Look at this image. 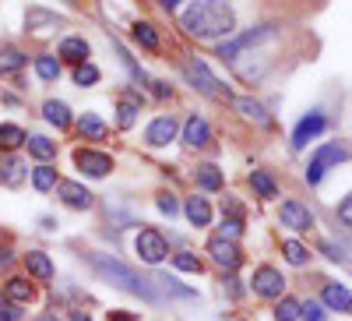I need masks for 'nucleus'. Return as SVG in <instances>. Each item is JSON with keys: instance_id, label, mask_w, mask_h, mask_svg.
Segmentation results:
<instances>
[{"instance_id": "obj_1", "label": "nucleus", "mask_w": 352, "mask_h": 321, "mask_svg": "<svg viewBox=\"0 0 352 321\" xmlns=\"http://www.w3.org/2000/svg\"><path fill=\"white\" fill-rule=\"evenodd\" d=\"M184 28L194 39H222L236 32V14L226 0H194L184 11Z\"/></svg>"}, {"instance_id": "obj_2", "label": "nucleus", "mask_w": 352, "mask_h": 321, "mask_svg": "<svg viewBox=\"0 0 352 321\" xmlns=\"http://www.w3.org/2000/svg\"><path fill=\"white\" fill-rule=\"evenodd\" d=\"M88 261H92V269H96L102 279H109L113 286L127 289V293H134V297L155 300V289H152L148 282H144L134 269H127L124 261H116V258H109V254H88Z\"/></svg>"}, {"instance_id": "obj_3", "label": "nucleus", "mask_w": 352, "mask_h": 321, "mask_svg": "<svg viewBox=\"0 0 352 321\" xmlns=\"http://www.w3.org/2000/svg\"><path fill=\"white\" fill-rule=\"evenodd\" d=\"M272 36H275V25L250 28V32H243V36H232V39H226V43L219 46V56H222V61H236V56H240L247 46H257V43L272 39Z\"/></svg>"}, {"instance_id": "obj_4", "label": "nucleus", "mask_w": 352, "mask_h": 321, "mask_svg": "<svg viewBox=\"0 0 352 321\" xmlns=\"http://www.w3.org/2000/svg\"><path fill=\"white\" fill-rule=\"evenodd\" d=\"M349 159V149H342V145H324V149H317L310 166H307V184H320V177L328 173V166H338Z\"/></svg>"}, {"instance_id": "obj_5", "label": "nucleus", "mask_w": 352, "mask_h": 321, "mask_svg": "<svg viewBox=\"0 0 352 321\" xmlns=\"http://www.w3.org/2000/svg\"><path fill=\"white\" fill-rule=\"evenodd\" d=\"M134 251L141 254L144 265H159V261L169 254L166 237H162L159 229H141V233H138V240H134Z\"/></svg>"}, {"instance_id": "obj_6", "label": "nucleus", "mask_w": 352, "mask_h": 321, "mask_svg": "<svg viewBox=\"0 0 352 321\" xmlns=\"http://www.w3.org/2000/svg\"><path fill=\"white\" fill-rule=\"evenodd\" d=\"M208 254H212V261L219 269H226V272H232L243 261V251H240V244L236 240H226V237H212L208 240Z\"/></svg>"}, {"instance_id": "obj_7", "label": "nucleus", "mask_w": 352, "mask_h": 321, "mask_svg": "<svg viewBox=\"0 0 352 321\" xmlns=\"http://www.w3.org/2000/svg\"><path fill=\"white\" fill-rule=\"evenodd\" d=\"M250 286H254V293H257V297H268V300H275V297H282L285 279H282V272H278V269H272V265H261V269L254 272Z\"/></svg>"}, {"instance_id": "obj_8", "label": "nucleus", "mask_w": 352, "mask_h": 321, "mask_svg": "<svg viewBox=\"0 0 352 321\" xmlns=\"http://www.w3.org/2000/svg\"><path fill=\"white\" fill-rule=\"evenodd\" d=\"M187 78L194 81V89H201L204 96H229V89H222V81L204 68L201 61H190L187 64Z\"/></svg>"}, {"instance_id": "obj_9", "label": "nucleus", "mask_w": 352, "mask_h": 321, "mask_svg": "<svg viewBox=\"0 0 352 321\" xmlns=\"http://www.w3.org/2000/svg\"><path fill=\"white\" fill-rule=\"evenodd\" d=\"M74 163H78V169L88 173V177H106V173L113 169V159L106 152H96V149H78Z\"/></svg>"}, {"instance_id": "obj_10", "label": "nucleus", "mask_w": 352, "mask_h": 321, "mask_svg": "<svg viewBox=\"0 0 352 321\" xmlns=\"http://www.w3.org/2000/svg\"><path fill=\"white\" fill-rule=\"evenodd\" d=\"M328 127V121H324V113H307L303 121L296 124V131H292V149H307L310 145V138H317L320 131Z\"/></svg>"}, {"instance_id": "obj_11", "label": "nucleus", "mask_w": 352, "mask_h": 321, "mask_svg": "<svg viewBox=\"0 0 352 321\" xmlns=\"http://www.w3.org/2000/svg\"><path fill=\"white\" fill-rule=\"evenodd\" d=\"M282 226H289V229H296V233H307V229H314V216H310V209L307 205H300V201H282Z\"/></svg>"}, {"instance_id": "obj_12", "label": "nucleus", "mask_w": 352, "mask_h": 321, "mask_svg": "<svg viewBox=\"0 0 352 321\" xmlns=\"http://www.w3.org/2000/svg\"><path fill=\"white\" fill-rule=\"evenodd\" d=\"M56 194L64 198V205L67 209H78V212H85V209H92V191L88 187H81V184H74V180H60L56 184Z\"/></svg>"}, {"instance_id": "obj_13", "label": "nucleus", "mask_w": 352, "mask_h": 321, "mask_svg": "<svg viewBox=\"0 0 352 321\" xmlns=\"http://www.w3.org/2000/svg\"><path fill=\"white\" fill-rule=\"evenodd\" d=\"M176 138V121L173 116H155V121L148 124V131H144V141L152 145V149H162V145H169Z\"/></svg>"}, {"instance_id": "obj_14", "label": "nucleus", "mask_w": 352, "mask_h": 321, "mask_svg": "<svg viewBox=\"0 0 352 321\" xmlns=\"http://www.w3.org/2000/svg\"><path fill=\"white\" fill-rule=\"evenodd\" d=\"M212 141V127L208 121H201V116H187V124H184V145L187 149H201V145H208Z\"/></svg>"}, {"instance_id": "obj_15", "label": "nucleus", "mask_w": 352, "mask_h": 321, "mask_svg": "<svg viewBox=\"0 0 352 321\" xmlns=\"http://www.w3.org/2000/svg\"><path fill=\"white\" fill-rule=\"evenodd\" d=\"M320 300H324V307H331V311H352V293L345 286H338V282H324V289H320Z\"/></svg>"}, {"instance_id": "obj_16", "label": "nucleus", "mask_w": 352, "mask_h": 321, "mask_svg": "<svg viewBox=\"0 0 352 321\" xmlns=\"http://www.w3.org/2000/svg\"><path fill=\"white\" fill-rule=\"evenodd\" d=\"M184 212H187V219L194 222V226H208L212 222V205H208V198H187L184 201Z\"/></svg>"}, {"instance_id": "obj_17", "label": "nucleus", "mask_w": 352, "mask_h": 321, "mask_svg": "<svg viewBox=\"0 0 352 321\" xmlns=\"http://www.w3.org/2000/svg\"><path fill=\"white\" fill-rule=\"evenodd\" d=\"M4 297H8L11 304H32V300H36V286L28 282V279H8Z\"/></svg>"}, {"instance_id": "obj_18", "label": "nucleus", "mask_w": 352, "mask_h": 321, "mask_svg": "<svg viewBox=\"0 0 352 321\" xmlns=\"http://www.w3.org/2000/svg\"><path fill=\"white\" fill-rule=\"evenodd\" d=\"M25 269L32 272L36 279H53V261H50V254H43V251H28L25 254Z\"/></svg>"}, {"instance_id": "obj_19", "label": "nucleus", "mask_w": 352, "mask_h": 321, "mask_svg": "<svg viewBox=\"0 0 352 321\" xmlns=\"http://www.w3.org/2000/svg\"><path fill=\"white\" fill-rule=\"evenodd\" d=\"M25 141H28V134H25L18 124H0V149H4V152L21 149Z\"/></svg>"}, {"instance_id": "obj_20", "label": "nucleus", "mask_w": 352, "mask_h": 321, "mask_svg": "<svg viewBox=\"0 0 352 321\" xmlns=\"http://www.w3.org/2000/svg\"><path fill=\"white\" fill-rule=\"evenodd\" d=\"M21 177H25V163L21 159H14V156H8V159H0V184H21Z\"/></svg>"}, {"instance_id": "obj_21", "label": "nucleus", "mask_w": 352, "mask_h": 321, "mask_svg": "<svg viewBox=\"0 0 352 321\" xmlns=\"http://www.w3.org/2000/svg\"><path fill=\"white\" fill-rule=\"evenodd\" d=\"M78 131H81V138H92V141H102L109 127H106V124L99 121L96 113H85L81 121H78Z\"/></svg>"}, {"instance_id": "obj_22", "label": "nucleus", "mask_w": 352, "mask_h": 321, "mask_svg": "<svg viewBox=\"0 0 352 321\" xmlns=\"http://www.w3.org/2000/svg\"><path fill=\"white\" fill-rule=\"evenodd\" d=\"M43 113H46V121L53 124V127H71V110L64 106V103H56V99H50L46 106H43Z\"/></svg>"}, {"instance_id": "obj_23", "label": "nucleus", "mask_w": 352, "mask_h": 321, "mask_svg": "<svg viewBox=\"0 0 352 321\" xmlns=\"http://www.w3.org/2000/svg\"><path fill=\"white\" fill-rule=\"evenodd\" d=\"M25 145H28V152H32L36 159H43V163H50V159L56 156V145H53L50 138H43V134H32Z\"/></svg>"}, {"instance_id": "obj_24", "label": "nucleus", "mask_w": 352, "mask_h": 321, "mask_svg": "<svg viewBox=\"0 0 352 321\" xmlns=\"http://www.w3.org/2000/svg\"><path fill=\"white\" fill-rule=\"evenodd\" d=\"M60 56H67V61H74V64H85V56H88V43H85V39H78V36H71V39H64V43H60Z\"/></svg>"}, {"instance_id": "obj_25", "label": "nucleus", "mask_w": 352, "mask_h": 321, "mask_svg": "<svg viewBox=\"0 0 352 321\" xmlns=\"http://www.w3.org/2000/svg\"><path fill=\"white\" fill-rule=\"evenodd\" d=\"M197 184H201L204 191H219V187H222V173H219V166H212V163L197 166Z\"/></svg>"}, {"instance_id": "obj_26", "label": "nucleus", "mask_w": 352, "mask_h": 321, "mask_svg": "<svg viewBox=\"0 0 352 321\" xmlns=\"http://www.w3.org/2000/svg\"><path fill=\"white\" fill-rule=\"evenodd\" d=\"M250 187L261 194V198H275L278 194V187H275V180L268 177V173H264V169H254L250 173Z\"/></svg>"}, {"instance_id": "obj_27", "label": "nucleus", "mask_w": 352, "mask_h": 321, "mask_svg": "<svg viewBox=\"0 0 352 321\" xmlns=\"http://www.w3.org/2000/svg\"><path fill=\"white\" fill-rule=\"evenodd\" d=\"M32 187H36V191H50V187H56V169H53L50 163H43V166L32 169Z\"/></svg>"}, {"instance_id": "obj_28", "label": "nucleus", "mask_w": 352, "mask_h": 321, "mask_svg": "<svg viewBox=\"0 0 352 321\" xmlns=\"http://www.w3.org/2000/svg\"><path fill=\"white\" fill-rule=\"evenodd\" d=\"M36 74L43 78V81H56L60 78V61H56V56H36Z\"/></svg>"}, {"instance_id": "obj_29", "label": "nucleus", "mask_w": 352, "mask_h": 321, "mask_svg": "<svg viewBox=\"0 0 352 321\" xmlns=\"http://www.w3.org/2000/svg\"><path fill=\"white\" fill-rule=\"evenodd\" d=\"M25 68V53L21 50H0V74H11V71H21Z\"/></svg>"}, {"instance_id": "obj_30", "label": "nucleus", "mask_w": 352, "mask_h": 321, "mask_svg": "<svg viewBox=\"0 0 352 321\" xmlns=\"http://www.w3.org/2000/svg\"><path fill=\"white\" fill-rule=\"evenodd\" d=\"M236 110L247 116V121H257V124H268V113H264V106L257 99H236Z\"/></svg>"}, {"instance_id": "obj_31", "label": "nucleus", "mask_w": 352, "mask_h": 321, "mask_svg": "<svg viewBox=\"0 0 352 321\" xmlns=\"http://www.w3.org/2000/svg\"><path fill=\"white\" fill-rule=\"evenodd\" d=\"M282 251H285V261H289V265H307V261H310V251H307L300 240H285Z\"/></svg>"}, {"instance_id": "obj_32", "label": "nucleus", "mask_w": 352, "mask_h": 321, "mask_svg": "<svg viewBox=\"0 0 352 321\" xmlns=\"http://www.w3.org/2000/svg\"><path fill=\"white\" fill-rule=\"evenodd\" d=\"M300 318V300H292V297H282L275 304V321H296Z\"/></svg>"}, {"instance_id": "obj_33", "label": "nucleus", "mask_w": 352, "mask_h": 321, "mask_svg": "<svg viewBox=\"0 0 352 321\" xmlns=\"http://www.w3.org/2000/svg\"><path fill=\"white\" fill-rule=\"evenodd\" d=\"M134 39H138L144 50H155V46H159V36H155V28H152L148 21H138V25H134Z\"/></svg>"}, {"instance_id": "obj_34", "label": "nucleus", "mask_w": 352, "mask_h": 321, "mask_svg": "<svg viewBox=\"0 0 352 321\" xmlns=\"http://www.w3.org/2000/svg\"><path fill=\"white\" fill-rule=\"evenodd\" d=\"M60 18H53L46 11H28V28H36V32H46V28H56Z\"/></svg>"}, {"instance_id": "obj_35", "label": "nucleus", "mask_w": 352, "mask_h": 321, "mask_svg": "<svg viewBox=\"0 0 352 321\" xmlns=\"http://www.w3.org/2000/svg\"><path fill=\"white\" fill-rule=\"evenodd\" d=\"M96 81H99V68L96 64L85 61V64L74 68V85H96Z\"/></svg>"}, {"instance_id": "obj_36", "label": "nucleus", "mask_w": 352, "mask_h": 321, "mask_svg": "<svg viewBox=\"0 0 352 321\" xmlns=\"http://www.w3.org/2000/svg\"><path fill=\"white\" fill-rule=\"evenodd\" d=\"M173 265L180 269V272H194V276H197V272H201V258L190 254V251H184V254H176V258H173Z\"/></svg>"}, {"instance_id": "obj_37", "label": "nucleus", "mask_w": 352, "mask_h": 321, "mask_svg": "<svg viewBox=\"0 0 352 321\" xmlns=\"http://www.w3.org/2000/svg\"><path fill=\"white\" fill-rule=\"evenodd\" d=\"M240 233H243V219H232V216L222 219V233H219V237H226V240H240Z\"/></svg>"}, {"instance_id": "obj_38", "label": "nucleus", "mask_w": 352, "mask_h": 321, "mask_svg": "<svg viewBox=\"0 0 352 321\" xmlns=\"http://www.w3.org/2000/svg\"><path fill=\"white\" fill-rule=\"evenodd\" d=\"M138 116V99H120V127H131Z\"/></svg>"}, {"instance_id": "obj_39", "label": "nucleus", "mask_w": 352, "mask_h": 321, "mask_svg": "<svg viewBox=\"0 0 352 321\" xmlns=\"http://www.w3.org/2000/svg\"><path fill=\"white\" fill-rule=\"evenodd\" d=\"M300 318L303 321H324V307L317 300H307V304H300Z\"/></svg>"}, {"instance_id": "obj_40", "label": "nucleus", "mask_w": 352, "mask_h": 321, "mask_svg": "<svg viewBox=\"0 0 352 321\" xmlns=\"http://www.w3.org/2000/svg\"><path fill=\"white\" fill-rule=\"evenodd\" d=\"M155 282H162V286L169 289V293H173V297H184V300H194V289H187V286H180V282H176V279H166V276H162V279H155Z\"/></svg>"}, {"instance_id": "obj_41", "label": "nucleus", "mask_w": 352, "mask_h": 321, "mask_svg": "<svg viewBox=\"0 0 352 321\" xmlns=\"http://www.w3.org/2000/svg\"><path fill=\"white\" fill-rule=\"evenodd\" d=\"M155 205H159V212H162V216H169V219H173L176 212H180V201H176L173 194H159V198H155Z\"/></svg>"}, {"instance_id": "obj_42", "label": "nucleus", "mask_w": 352, "mask_h": 321, "mask_svg": "<svg viewBox=\"0 0 352 321\" xmlns=\"http://www.w3.org/2000/svg\"><path fill=\"white\" fill-rule=\"evenodd\" d=\"M18 318H21V311L8 297H0V321H18Z\"/></svg>"}, {"instance_id": "obj_43", "label": "nucleus", "mask_w": 352, "mask_h": 321, "mask_svg": "<svg viewBox=\"0 0 352 321\" xmlns=\"http://www.w3.org/2000/svg\"><path fill=\"white\" fill-rule=\"evenodd\" d=\"M338 219L345 222V226H352V194L342 201V205H338Z\"/></svg>"}, {"instance_id": "obj_44", "label": "nucleus", "mask_w": 352, "mask_h": 321, "mask_svg": "<svg viewBox=\"0 0 352 321\" xmlns=\"http://www.w3.org/2000/svg\"><path fill=\"white\" fill-rule=\"evenodd\" d=\"M320 251H324V254H328L331 261H342V251H338L335 244H320Z\"/></svg>"}, {"instance_id": "obj_45", "label": "nucleus", "mask_w": 352, "mask_h": 321, "mask_svg": "<svg viewBox=\"0 0 352 321\" xmlns=\"http://www.w3.org/2000/svg\"><path fill=\"white\" fill-rule=\"evenodd\" d=\"M152 85H155V89H152V92H155L159 99H166V96H169V85H166V81H152Z\"/></svg>"}, {"instance_id": "obj_46", "label": "nucleus", "mask_w": 352, "mask_h": 321, "mask_svg": "<svg viewBox=\"0 0 352 321\" xmlns=\"http://www.w3.org/2000/svg\"><path fill=\"white\" fill-rule=\"evenodd\" d=\"M109 321H134V318L124 314V311H109Z\"/></svg>"}, {"instance_id": "obj_47", "label": "nucleus", "mask_w": 352, "mask_h": 321, "mask_svg": "<svg viewBox=\"0 0 352 321\" xmlns=\"http://www.w3.org/2000/svg\"><path fill=\"white\" fill-rule=\"evenodd\" d=\"M71 321H92V318H88V314H81V311H74V314H71Z\"/></svg>"}, {"instance_id": "obj_48", "label": "nucleus", "mask_w": 352, "mask_h": 321, "mask_svg": "<svg viewBox=\"0 0 352 321\" xmlns=\"http://www.w3.org/2000/svg\"><path fill=\"white\" fill-rule=\"evenodd\" d=\"M176 4H180V0H162V8H169V11H173Z\"/></svg>"}]
</instances>
